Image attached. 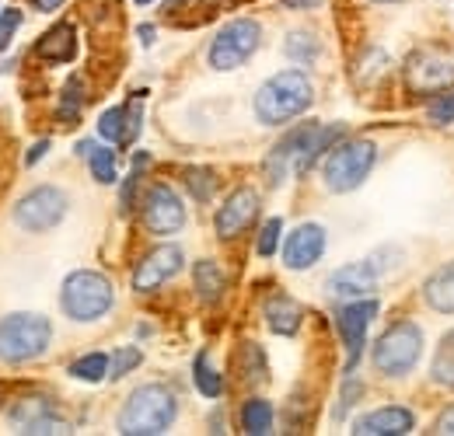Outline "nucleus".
<instances>
[{"label": "nucleus", "mask_w": 454, "mask_h": 436, "mask_svg": "<svg viewBox=\"0 0 454 436\" xmlns=\"http://www.w3.org/2000/svg\"><path fill=\"white\" fill-rule=\"evenodd\" d=\"M340 136L342 126H318V122H301L297 129H290L266 158V171L273 185H280L290 175H304Z\"/></svg>", "instance_id": "obj_1"}, {"label": "nucleus", "mask_w": 454, "mask_h": 436, "mask_svg": "<svg viewBox=\"0 0 454 436\" xmlns=\"http://www.w3.org/2000/svg\"><path fill=\"white\" fill-rule=\"evenodd\" d=\"M315 102V88L301 70H280L273 74L259 95H255V119L266 126H284L290 119H297L301 112L311 109Z\"/></svg>", "instance_id": "obj_2"}, {"label": "nucleus", "mask_w": 454, "mask_h": 436, "mask_svg": "<svg viewBox=\"0 0 454 436\" xmlns=\"http://www.w3.org/2000/svg\"><path fill=\"white\" fill-rule=\"evenodd\" d=\"M175 416H178V401L165 384H140L119 412V433L158 436L175 423Z\"/></svg>", "instance_id": "obj_3"}, {"label": "nucleus", "mask_w": 454, "mask_h": 436, "mask_svg": "<svg viewBox=\"0 0 454 436\" xmlns=\"http://www.w3.org/2000/svg\"><path fill=\"white\" fill-rule=\"evenodd\" d=\"M115 300V290L109 276L95 273V269H77L63 279V293L59 304L67 311V318L74 322H98Z\"/></svg>", "instance_id": "obj_4"}, {"label": "nucleus", "mask_w": 454, "mask_h": 436, "mask_svg": "<svg viewBox=\"0 0 454 436\" xmlns=\"http://www.w3.org/2000/svg\"><path fill=\"white\" fill-rule=\"evenodd\" d=\"M53 339V325L50 318L43 315H28V311H18V315H7L0 322V360L4 363H25V360H35L46 353Z\"/></svg>", "instance_id": "obj_5"}, {"label": "nucleus", "mask_w": 454, "mask_h": 436, "mask_svg": "<svg viewBox=\"0 0 454 436\" xmlns=\"http://www.w3.org/2000/svg\"><path fill=\"white\" fill-rule=\"evenodd\" d=\"M378 161V147L364 136L356 140H342L333 147V154L325 158V167H322V178L333 192H353L364 185V178L371 175V167Z\"/></svg>", "instance_id": "obj_6"}, {"label": "nucleus", "mask_w": 454, "mask_h": 436, "mask_svg": "<svg viewBox=\"0 0 454 436\" xmlns=\"http://www.w3.org/2000/svg\"><path fill=\"white\" fill-rule=\"evenodd\" d=\"M423 356V328L412 322H398L374 342V367L388 378L409 374Z\"/></svg>", "instance_id": "obj_7"}, {"label": "nucleus", "mask_w": 454, "mask_h": 436, "mask_svg": "<svg viewBox=\"0 0 454 436\" xmlns=\"http://www.w3.org/2000/svg\"><path fill=\"white\" fill-rule=\"evenodd\" d=\"M262 43V28L252 18H234L231 25H224L214 43H210V66L214 70H238L248 56L259 50Z\"/></svg>", "instance_id": "obj_8"}, {"label": "nucleus", "mask_w": 454, "mask_h": 436, "mask_svg": "<svg viewBox=\"0 0 454 436\" xmlns=\"http://www.w3.org/2000/svg\"><path fill=\"white\" fill-rule=\"evenodd\" d=\"M405 84L419 95H434V91H444L454 84V53L451 50H441V46H430V50H419V53L409 56L405 63Z\"/></svg>", "instance_id": "obj_9"}, {"label": "nucleus", "mask_w": 454, "mask_h": 436, "mask_svg": "<svg viewBox=\"0 0 454 436\" xmlns=\"http://www.w3.org/2000/svg\"><path fill=\"white\" fill-rule=\"evenodd\" d=\"M63 217H67V196L57 185H39L28 196H21L14 206V223L25 230H53Z\"/></svg>", "instance_id": "obj_10"}, {"label": "nucleus", "mask_w": 454, "mask_h": 436, "mask_svg": "<svg viewBox=\"0 0 454 436\" xmlns=\"http://www.w3.org/2000/svg\"><path fill=\"white\" fill-rule=\"evenodd\" d=\"M378 311H381L378 300H349L340 311V318H336L342 346H346V353H349V370L356 367V360H360V353H364V346H367V328L378 318Z\"/></svg>", "instance_id": "obj_11"}, {"label": "nucleus", "mask_w": 454, "mask_h": 436, "mask_svg": "<svg viewBox=\"0 0 454 436\" xmlns=\"http://www.w3.org/2000/svg\"><path fill=\"white\" fill-rule=\"evenodd\" d=\"M144 223L151 234H178L185 227V206L171 185H151L144 199Z\"/></svg>", "instance_id": "obj_12"}, {"label": "nucleus", "mask_w": 454, "mask_h": 436, "mask_svg": "<svg viewBox=\"0 0 454 436\" xmlns=\"http://www.w3.org/2000/svg\"><path fill=\"white\" fill-rule=\"evenodd\" d=\"M182 262H185V255H182L178 245H158V248L147 252L144 262L137 266V273H133V290H140V293L158 290L161 283H168L171 276L182 269Z\"/></svg>", "instance_id": "obj_13"}, {"label": "nucleus", "mask_w": 454, "mask_h": 436, "mask_svg": "<svg viewBox=\"0 0 454 436\" xmlns=\"http://www.w3.org/2000/svg\"><path fill=\"white\" fill-rule=\"evenodd\" d=\"M325 255V227L322 223H301L294 234H286L284 262L286 269H311Z\"/></svg>", "instance_id": "obj_14"}, {"label": "nucleus", "mask_w": 454, "mask_h": 436, "mask_svg": "<svg viewBox=\"0 0 454 436\" xmlns=\"http://www.w3.org/2000/svg\"><path fill=\"white\" fill-rule=\"evenodd\" d=\"M11 423L18 433H70V426L57 416L46 398H25L11 409Z\"/></svg>", "instance_id": "obj_15"}, {"label": "nucleus", "mask_w": 454, "mask_h": 436, "mask_svg": "<svg viewBox=\"0 0 454 436\" xmlns=\"http://www.w3.org/2000/svg\"><path fill=\"white\" fill-rule=\"evenodd\" d=\"M259 217V192L255 189H238V192H231L227 196V203L217 210V234L231 241V237H238L241 230H248L252 227V220Z\"/></svg>", "instance_id": "obj_16"}, {"label": "nucleus", "mask_w": 454, "mask_h": 436, "mask_svg": "<svg viewBox=\"0 0 454 436\" xmlns=\"http://www.w3.org/2000/svg\"><path fill=\"white\" fill-rule=\"evenodd\" d=\"M374 286H378V269L371 262H349V266L336 269L325 283V290L336 300H360V297L374 293Z\"/></svg>", "instance_id": "obj_17"}, {"label": "nucleus", "mask_w": 454, "mask_h": 436, "mask_svg": "<svg viewBox=\"0 0 454 436\" xmlns=\"http://www.w3.org/2000/svg\"><path fill=\"white\" fill-rule=\"evenodd\" d=\"M416 426V416L402 405H385V409H374L367 416H360L353 423V433L356 436H405L412 433Z\"/></svg>", "instance_id": "obj_18"}, {"label": "nucleus", "mask_w": 454, "mask_h": 436, "mask_svg": "<svg viewBox=\"0 0 454 436\" xmlns=\"http://www.w3.org/2000/svg\"><path fill=\"white\" fill-rule=\"evenodd\" d=\"M77 53V32L74 25H53L39 43H35V56L46 59V63H70Z\"/></svg>", "instance_id": "obj_19"}, {"label": "nucleus", "mask_w": 454, "mask_h": 436, "mask_svg": "<svg viewBox=\"0 0 454 436\" xmlns=\"http://www.w3.org/2000/svg\"><path fill=\"white\" fill-rule=\"evenodd\" d=\"M423 297H427V304H430L434 311L454 315V262H448L444 269H437V273L427 279Z\"/></svg>", "instance_id": "obj_20"}, {"label": "nucleus", "mask_w": 454, "mask_h": 436, "mask_svg": "<svg viewBox=\"0 0 454 436\" xmlns=\"http://www.w3.org/2000/svg\"><path fill=\"white\" fill-rule=\"evenodd\" d=\"M266 325L273 328L277 335H294L301 325V308L290 297H273L266 304Z\"/></svg>", "instance_id": "obj_21"}, {"label": "nucleus", "mask_w": 454, "mask_h": 436, "mask_svg": "<svg viewBox=\"0 0 454 436\" xmlns=\"http://www.w3.org/2000/svg\"><path fill=\"white\" fill-rule=\"evenodd\" d=\"M241 430L252 436H262L273 430V405L266 398H252L241 409Z\"/></svg>", "instance_id": "obj_22"}, {"label": "nucleus", "mask_w": 454, "mask_h": 436, "mask_svg": "<svg viewBox=\"0 0 454 436\" xmlns=\"http://www.w3.org/2000/svg\"><path fill=\"white\" fill-rule=\"evenodd\" d=\"M430 378L441 387H454V328L437 342L434 363H430Z\"/></svg>", "instance_id": "obj_23"}, {"label": "nucleus", "mask_w": 454, "mask_h": 436, "mask_svg": "<svg viewBox=\"0 0 454 436\" xmlns=\"http://www.w3.org/2000/svg\"><path fill=\"white\" fill-rule=\"evenodd\" d=\"M196 290H200V300H207V304H214L224 293V273L217 269V262H210V259L196 262Z\"/></svg>", "instance_id": "obj_24"}, {"label": "nucleus", "mask_w": 454, "mask_h": 436, "mask_svg": "<svg viewBox=\"0 0 454 436\" xmlns=\"http://www.w3.org/2000/svg\"><path fill=\"white\" fill-rule=\"evenodd\" d=\"M70 374L77 381H88V384L106 381L109 378V356L106 353H88V356H81V360L70 363Z\"/></svg>", "instance_id": "obj_25"}, {"label": "nucleus", "mask_w": 454, "mask_h": 436, "mask_svg": "<svg viewBox=\"0 0 454 436\" xmlns=\"http://www.w3.org/2000/svg\"><path fill=\"white\" fill-rule=\"evenodd\" d=\"M192 381H196V391H200L203 398H221V391H224L221 374L210 367V356H207V353L196 356V363H192Z\"/></svg>", "instance_id": "obj_26"}, {"label": "nucleus", "mask_w": 454, "mask_h": 436, "mask_svg": "<svg viewBox=\"0 0 454 436\" xmlns=\"http://www.w3.org/2000/svg\"><path fill=\"white\" fill-rule=\"evenodd\" d=\"M98 136L102 140H113V144H122L126 140V109H106L102 119H98Z\"/></svg>", "instance_id": "obj_27"}, {"label": "nucleus", "mask_w": 454, "mask_h": 436, "mask_svg": "<svg viewBox=\"0 0 454 436\" xmlns=\"http://www.w3.org/2000/svg\"><path fill=\"white\" fill-rule=\"evenodd\" d=\"M88 161H91V175L102 182V185H113L115 178V154L109 151V147H95L91 154H88Z\"/></svg>", "instance_id": "obj_28"}, {"label": "nucleus", "mask_w": 454, "mask_h": 436, "mask_svg": "<svg viewBox=\"0 0 454 436\" xmlns=\"http://www.w3.org/2000/svg\"><path fill=\"white\" fill-rule=\"evenodd\" d=\"M140 360H144V353L137 346H122L113 360H109V378H126L129 370L140 367Z\"/></svg>", "instance_id": "obj_29"}, {"label": "nucleus", "mask_w": 454, "mask_h": 436, "mask_svg": "<svg viewBox=\"0 0 454 436\" xmlns=\"http://www.w3.org/2000/svg\"><path fill=\"white\" fill-rule=\"evenodd\" d=\"M280 230H284V220L280 217H270L262 223V230H259V255L262 259H270V255H277V248H280Z\"/></svg>", "instance_id": "obj_30"}, {"label": "nucleus", "mask_w": 454, "mask_h": 436, "mask_svg": "<svg viewBox=\"0 0 454 436\" xmlns=\"http://www.w3.org/2000/svg\"><path fill=\"white\" fill-rule=\"evenodd\" d=\"M286 56L297 59V63H311V59L318 56V43H315L311 35H304V32H301V35H290V39H286Z\"/></svg>", "instance_id": "obj_31"}, {"label": "nucleus", "mask_w": 454, "mask_h": 436, "mask_svg": "<svg viewBox=\"0 0 454 436\" xmlns=\"http://www.w3.org/2000/svg\"><path fill=\"white\" fill-rule=\"evenodd\" d=\"M81 102H84V95H81V81L74 77L67 88H63V102H59V119L63 122H74L77 119V112H81Z\"/></svg>", "instance_id": "obj_32"}, {"label": "nucleus", "mask_w": 454, "mask_h": 436, "mask_svg": "<svg viewBox=\"0 0 454 436\" xmlns=\"http://www.w3.org/2000/svg\"><path fill=\"white\" fill-rule=\"evenodd\" d=\"M430 122H437V126H448L454 122V95H437V102H430Z\"/></svg>", "instance_id": "obj_33"}, {"label": "nucleus", "mask_w": 454, "mask_h": 436, "mask_svg": "<svg viewBox=\"0 0 454 436\" xmlns=\"http://www.w3.org/2000/svg\"><path fill=\"white\" fill-rule=\"evenodd\" d=\"M185 182L192 185V196H196V199H210V196H214V178H210V171H200V167H192Z\"/></svg>", "instance_id": "obj_34"}, {"label": "nucleus", "mask_w": 454, "mask_h": 436, "mask_svg": "<svg viewBox=\"0 0 454 436\" xmlns=\"http://www.w3.org/2000/svg\"><path fill=\"white\" fill-rule=\"evenodd\" d=\"M18 25H21V11H4L0 14V50H7V43H11Z\"/></svg>", "instance_id": "obj_35"}, {"label": "nucleus", "mask_w": 454, "mask_h": 436, "mask_svg": "<svg viewBox=\"0 0 454 436\" xmlns=\"http://www.w3.org/2000/svg\"><path fill=\"white\" fill-rule=\"evenodd\" d=\"M140 133V95L133 98V109H126V140H137Z\"/></svg>", "instance_id": "obj_36"}, {"label": "nucleus", "mask_w": 454, "mask_h": 436, "mask_svg": "<svg viewBox=\"0 0 454 436\" xmlns=\"http://www.w3.org/2000/svg\"><path fill=\"white\" fill-rule=\"evenodd\" d=\"M437 433L454 436V405H451V409H444V416L437 419Z\"/></svg>", "instance_id": "obj_37"}, {"label": "nucleus", "mask_w": 454, "mask_h": 436, "mask_svg": "<svg viewBox=\"0 0 454 436\" xmlns=\"http://www.w3.org/2000/svg\"><path fill=\"white\" fill-rule=\"evenodd\" d=\"M46 151H50V140H39V144H35V147L28 151V158H25V161H28V164H35V161H39V158H43V154H46Z\"/></svg>", "instance_id": "obj_38"}, {"label": "nucleus", "mask_w": 454, "mask_h": 436, "mask_svg": "<svg viewBox=\"0 0 454 436\" xmlns=\"http://www.w3.org/2000/svg\"><path fill=\"white\" fill-rule=\"evenodd\" d=\"M35 4H39L43 11H57V7L63 4V0H35Z\"/></svg>", "instance_id": "obj_39"}, {"label": "nucleus", "mask_w": 454, "mask_h": 436, "mask_svg": "<svg viewBox=\"0 0 454 436\" xmlns=\"http://www.w3.org/2000/svg\"><path fill=\"white\" fill-rule=\"evenodd\" d=\"M140 39L151 43V39H154V28H151V25H140Z\"/></svg>", "instance_id": "obj_40"}, {"label": "nucleus", "mask_w": 454, "mask_h": 436, "mask_svg": "<svg viewBox=\"0 0 454 436\" xmlns=\"http://www.w3.org/2000/svg\"><path fill=\"white\" fill-rule=\"evenodd\" d=\"M290 7H301V4H318V0H286Z\"/></svg>", "instance_id": "obj_41"}, {"label": "nucleus", "mask_w": 454, "mask_h": 436, "mask_svg": "<svg viewBox=\"0 0 454 436\" xmlns=\"http://www.w3.org/2000/svg\"><path fill=\"white\" fill-rule=\"evenodd\" d=\"M137 4H140V7H147V4H154V0H137Z\"/></svg>", "instance_id": "obj_42"}, {"label": "nucleus", "mask_w": 454, "mask_h": 436, "mask_svg": "<svg viewBox=\"0 0 454 436\" xmlns=\"http://www.w3.org/2000/svg\"><path fill=\"white\" fill-rule=\"evenodd\" d=\"M378 4H392V0H378Z\"/></svg>", "instance_id": "obj_43"}]
</instances>
